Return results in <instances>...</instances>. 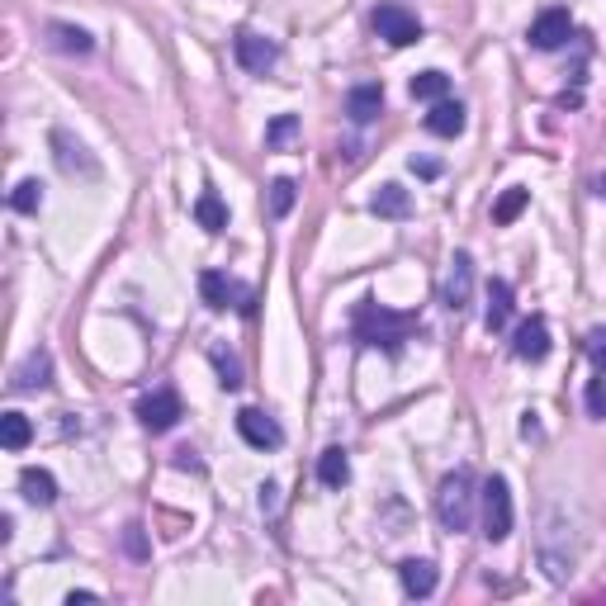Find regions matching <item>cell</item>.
Wrapping results in <instances>:
<instances>
[{
  "label": "cell",
  "mask_w": 606,
  "mask_h": 606,
  "mask_svg": "<svg viewBox=\"0 0 606 606\" xmlns=\"http://www.w3.org/2000/svg\"><path fill=\"white\" fill-rule=\"evenodd\" d=\"M294 133H299V119H294V114H280V119L266 128V147L275 152V147H285Z\"/></svg>",
  "instance_id": "f546056e"
},
{
  "label": "cell",
  "mask_w": 606,
  "mask_h": 606,
  "mask_svg": "<svg viewBox=\"0 0 606 606\" xmlns=\"http://www.w3.org/2000/svg\"><path fill=\"white\" fill-rule=\"evenodd\" d=\"M441 299H446V308L455 313V318H460L464 308H469V299H474V256H469V251H455Z\"/></svg>",
  "instance_id": "52a82bcc"
},
{
  "label": "cell",
  "mask_w": 606,
  "mask_h": 606,
  "mask_svg": "<svg viewBox=\"0 0 606 606\" xmlns=\"http://www.w3.org/2000/svg\"><path fill=\"white\" fill-rule=\"evenodd\" d=\"M398 578H403V592L408 597H431L436 592V564L431 559H403L398 564Z\"/></svg>",
  "instance_id": "9a60e30c"
},
{
  "label": "cell",
  "mask_w": 606,
  "mask_h": 606,
  "mask_svg": "<svg viewBox=\"0 0 606 606\" xmlns=\"http://www.w3.org/2000/svg\"><path fill=\"white\" fill-rule=\"evenodd\" d=\"M483 535L493 540V545H502L507 535H512V488H507V479L502 474H493V479L483 483Z\"/></svg>",
  "instance_id": "277c9868"
},
{
  "label": "cell",
  "mask_w": 606,
  "mask_h": 606,
  "mask_svg": "<svg viewBox=\"0 0 606 606\" xmlns=\"http://www.w3.org/2000/svg\"><path fill=\"white\" fill-rule=\"evenodd\" d=\"M588 356H592V365L606 375V327H597V332L588 337Z\"/></svg>",
  "instance_id": "4dcf8cb0"
},
{
  "label": "cell",
  "mask_w": 606,
  "mask_h": 606,
  "mask_svg": "<svg viewBox=\"0 0 606 606\" xmlns=\"http://www.w3.org/2000/svg\"><path fill=\"white\" fill-rule=\"evenodd\" d=\"M526 204H531V190H507V195H502L498 204H493V223H498V228H507V223H517Z\"/></svg>",
  "instance_id": "484cf974"
},
{
  "label": "cell",
  "mask_w": 606,
  "mask_h": 606,
  "mask_svg": "<svg viewBox=\"0 0 606 606\" xmlns=\"http://www.w3.org/2000/svg\"><path fill=\"white\" fill-rule=\"evenodd\" d=\"M237 431H242V441H247L251 450H280V446H285V431H280V422H275V417H266V412H256V408L237 412Z\"/></svg>",
  "instance_id": "ba28073f"
},
{
  "label": "cell",
  "mask_w": 606,
  "mask_h": 606,
  "mask_svg": "<svg viewBox=\"0 0 606 606\" xmlns=\"http://www.w3.org/2000/svg\"><path fill=\"white\" fill-rule=\"evenodd\" d=\"M318 479L327 483V488H346V479H351V460H346V450L341 446H327L318 455Z\"/></svg>",
  "instance_id": "7402d4cb"
},
{
  "label": "cell",
  "mask_w": 606,
  "mask_h": 606,
  "mask_svg": "<svg viewBox=\"0 0 606 606\" xmlns=\"http://www.w3.org/2000/svg\"><path fill=\"white\" fill-rule=\"evenodd\" d=\"M29 441H34V422H29L24 412H5V417H0V446L24 450Z\"/></svg>",
  "instance_id": "603a6c76"
},
{
  "label": "cell",
  "mask_w": 606,
  "mask_h": 606,
  "mask_svg": "<svg viewBox=\"0 0 606 606\" xmlns=\"http://www.w3.org/2000/svg\"><path fill=\"white\" fill-rule=\"evenodd\" d=\"M479 483H474V474L469 469H450L446 479H441V488H436V517H441V526H446L450 535H460L474 526V502H479V493H474Z\"/></svg>",
  "instance_id": "7a4b0ae2"
},
{
  "label": "cell",
  "mask_w": 606,
  "mask_h": 606,
  "mask_svg": "<svg viewBox=\"0 0 606 606\" xmlns=\"http://www.w3.org/2000/svg\"><path fill=\"white\" fill-rule=\"evenodd\" d=\"M427 133L436 138H460L464 133V105L460 100H436L427 114Z\"/></svg>",
  "instance_id": "2e32d148"
},
{
  "label": "cell",
  "mask_w": 606,
  "mask_h": 606,
  "mask_svg": "<svg viewBox=\"0 0 606 606\" xmlns=\"http://www.w3.org/2000/svg\"><path fill=\"white\" fill-rule=\"evenodd\" d=\"M48 43H53L57 53H76V57H86L90 48H95V38H90L86 29H76V24H62V19H53V24H48Z\"/></svg>",
  "instance_id": "ffe728a7"
},
{
  "label": "cell",
  "mask_w": 606,
  "mask_h": 606,
  "mask_svg": "<svg viewBox=\"0 0 606 606\" xmlns=\"http://www.w3.org/2000/svg\"><path fill=\"white\" fill-rule=\"evenodd\" d=\"M535 559H540V569L550 583H569L573 569H578V531H573L569 512L550 502L545 512H540V531H535Z\"/></svg>",
  "instance_id": "6da1fadb"
},
{
  "label": "cell",
  "mask_w": 606,
  "mask_h": 606,
  "mask_svg": "<svg viewBox=\"0 0 606 606\" xmlns=\"http://www.w3.org/2000/svg\"><path fill=\"white\" fill-rule=\"evenodd\" d=\"M573 34V19L569 10H545V15L531 24V48H540V53H554V48H564Z\"/></svg>",
  "instance_id": "7c38bea8"
},
{
  "label": "cell",
  "mask_w": 606,
  "mask_h": 606,
  "mask_svg": "<svg viewBox=\"0 0 606 606\" xmlns=\"http://www.w3.org/2000/svg\"><path fill=\"white\" fill-rule=\"evenodd\" d=\"M232 53H237V62H242V67H247L251 76H266L270 67L280 62V48H275L270 38H261V34H247V29L237 34V43H232Z\"/></svg>",
  "instance_id": "30bf717a"
},
{
  "label": "cell",
  "mask_w": 606,
  "mask_h": 606,
  "mask_svg": "<svg viewBox=\"0 0 606 606\" xmlns=\"http://www.w3.org/2000/svg\"><path fill=\"white\" fill-rule=\"evenodd\" d=\"M512 351H517V360H531V365H540V360L550 356V322H545V318H526L517 327Z\"/></svg>",
  "instance_id": "5bb4252c"
},
{
  "label": "cell",
  "mask_w": 606,
  "mask_h": 606,
  "mask_svg": "<svg viewBox=\"0 0 606 606\" xmlns=\"http://www.w3.org/2000/svg\"><path fill=\"white\" fill-rule=\"evenodd\" d=\"M597 195H602V199H606V176H602V180H597Z\"/></svg>",
  "instance_id": "d590c367"
},
{
  "label": "cell",
  "mask_w": 606,
  "mask_h": 606,
  "mask_svg": "<svg viewBox=\"0 0 606 606\" xmlns=\"http://www.w3.org/2000/svg\"><path fill=\"white\" fill-rule=\"evenodd\" d=\"M53 152H57V166L67 171V176H81V180H100V161L90 157L86 147L76 143L67 128H57L53 133Z\"/></svg>",
  "instance_id": "9c48e42d"
},
{
  "label": "cell",
  "mask_w": 606,
  "mask_h": 606,
  "mask_svg": "<svg viewBox=\"0 0 606 606\" xmlns=\"http://www.w3.org/2000/svg\"><path fill=\"white\" fill-rule=\"evenodd\" d=\"M124 545H128V554H138V559H143V554H147V545H143V526H128Z\"/></svg>",
  "instance_id": "d6a6232c"
},
{
  "label": "cell",
  "mask_w": 606,
  "mask_h": 606,
  "mask_svg": "<svg viewBox=\"0 0 606 606\" xmlns=\"http://www.w3.org/2000/svg\"><path fill=\"white\" fill-rule=\"evenodd\" d=\"M81 602H95V592H67V606H81Z\"/></svg>",
  "instance_id": "e575fe53"
},
{
  "label": "cell",
  "mask_w": 606,
  "mask_h": 606,
  "mask_svg": "<svg viewBox=\"0 0 606 606\" xmlns=\"http://www.w3.org/2000/svg\"><path fill=\"white\" fill-rule=\"evenodd\" d=\"M289 209H294V180H275V185H270V218H285Z\"/></svg>",
  "instance_id": "f1b7e54d"
},
{
  "label": "cell",
  "mask_w": 606,
  "mask_h": 606,
  "mask_svg": "<svg viewBox=\"0 0 606 606\" xmlns=\"http://www.w3.org/2000/svg\"><path fill=\"white\" fill-rule=\"evenodd\" d=\"M412 332V313H389L379 303H360L356 308V337L365 346H384V351H398Z\"/></svg>",
  "instance_id": "3957f363"
},
{
  "label": "cell",
  "mask_w": 606,
  "mask_h": 606,
  "mask_svg": "<svg viewBox=\"0 0 606 606\" xmlns=\"http://www.w3.org/2000/svg\"><path fill=\"white\" fill-rule=\"evenodd\" d=\"M138 422H143L147 431H171L180 422V398L171 389L147 393L143 403H138Z\"/></svg>",
  "instance_id": "8fae6325"
},
{
  "label": "cell",
  "mask_w": 606,
  "mask_h": 606,
  "mask_svg": "<svg viewBox=\"0 0 606 606\" xmlns=\"http://www.w3.org/2000/svg\"><path fill=\"white\" fill-rule=\"evenodd\" d=\"M38 204H43V185H38V180H19L15 195H10V209H19V214H38Z\"/></svg>",
  "instance_id": "83f0119b"
},
{
  "label": "cell",
  "mask_w": 606,
  "mask_h": 606,
  "mask_svg": "<svg viewBox=\"0 0 606 606\" xmlns=\"http://www.w3.org/2000/svg\"><path fill=\"white\" fill-rule=\"evenodd\" d=\"M412 171H417V176H427V180H436V176H441V161H427V157H412Z\"/></svg>",
  "instance_id": "836d02e7"
},
{
  "label": "cell",
  "mask_w": 606,
  "mask_h": 606,
  "mask_svg": "<svg viewBox=\"0 0 606 606\" xmlns=\"http://www.w3.org/2000/svg\"><path fill=\"white\" fill-rule=\"evenodd\" d=\"M375 34L384 38V43H393V48H408V43L422 38V24H417V15H408L403 5H379L375 10Z\"/></svg>",
  "instance_id": "8992f818"
},
{
  "label": "cell",
  "mask_w": 606,
  "mask_h": 606,
  "mask_svg": "<svg viewBox=\"0 0 606 606\" xmlns=\"http://www.w3.org/2000/svg\"><path fill=\"white\" fill-rule=\"evenodd\" d=\"M370 209H375L379 218H408L412 214V195L403 190V185H379V195L370 199Z\"/></svg>",
  "instance_id": "44dd1931"
},
{
  "label": "cell",
  "mask_w": 606,
  "mask_h": 606,
  "mask_svg": "<svg viewBox=\"0 0 606 606\" xmlns=\"http://www.w3.org/2000/svg\"><path fill=\"white\" fill-rule=\"evenodd\" d=\"M195 218H199V228H209V232H223V228H228V209H223V199H218L214 190L195 199Z\"/></svg>",
  "instance_id": "d4e9b609"
},
{
  "label": "cell",
  "mask_w": 606,
  "mask_h": 606,
  "mask_svg": "<svg viewBox=\"0 0 606 606\" xmlns=\"http://www.w3.org/2000/svg\"><path fill=\"white\" fill-rule=\"evenodd\" d=\"M346 114H351V124H375L379 114H384V90L356 86L351 95H346Z\"/></svg>",
  "instance_id": "e0dca14e"
},
{
  "label": "cell",
  "mask_w": 606,
  "mask_h": 606,
  "mask_svg": "<svg viewBox=\"0 0 606 606\" xmlns=\"http://www.w3.org/2000/svg\"><path fill=\"white\" fill-rule=\"evenodd\" d=\"M19 493L34 502V507H53V502H57V479L48 474V469H34V464H29V469L19 474Z\"/></svg>",
  "instance_id": "d6986e66"
},
{
  "label": "cell",
  "mask_w": 606,
  "mask_h": 606,
  "mask_svg": "<svg viewBox=\"0 0 606 606\" xmlns=\"http://www.w3.org/2000/svg\"><path fill=\"white\" fill-rule=\"evenodd\" d=\"M512 318V285L507 280H488V308H483V327L488 332H502Z\"/></svg>",
  "instance_id": "ac0fdd59"
},
{
  "label": "cell",
  "mask_w": 606,
  "mask_h": 606,
  "mask_svg": "<svg viewBox=\"0 0 606 606\" xmlns=\"http://www.w3.org/2000/svg\"><path fill=\"white\" fill-rule=\"evenodd\" d=\"M209 360L218 365V384H223V389H228V393L242 389V365H237L228 351H218V346H214V351H209Z\"/></svg>",
  "instance_id": "4316f807"
},
{
  "label": "cell",
  "mask_w": 606,
  "mask_h": 606,
  "mask_svg": "<svg viewBox=\"0 0 606 606\" xmlns=\"http://www.w3.org/2000/svg\"><path fill=\"white\" fill-rule=\"evenodd\" d=\"M199 294H204V303L209 308H237V313H256V294H251L242 280H232V275H223V270H204L199 275Z\"/></svg>",
  "instance_id": "5b68a950"
},
{
  "label": "cell",
  "mask_w": 606,
  "mask_h": 606,
  "mask_svg": "<svg viewBox=\"0 0 606 606\" xmlns=\"http://www.w3.org/2000/svg\"><path fill=\"white\" fill-rule=\"evenodd\" d=\"M408 90H412V100H431V105H436V100L450 95V76L446 72H417Z\"/></svg>",
  "instance_id": "cb8c5ba5"
},
{
  "label": "cell",
  "mask_w": 606,
  "mask_h": 606,
  "mask_svg": "<svg viewBox=\"0 0 606 606\" xmlns=\"http://www.w3.org/2000/svg\"><path fill=\"white\" fill-rule=\"evenodd\" d=\"M588 408H592V417H606V375L588 384Z\"/></svg>",
  "instance_id": "1f68e13d"
},
{
  "label": "cell",
  "mask_w": 606,
  "mask_h": 606,
  "mask_svg": "<svg viewBox=\"0 0 606 606\" xmlns=\"http://www.w3.org/2000/svg\"><path fill=\"white\" fill-rule=\"evenodd\" d=\"M48 384H53V356L38 346V351L24 356V365H19L15 379H10V389H15V393H38V389H48Z\"/></svg>",
  "instance_id": "4fadbf2b"
}]
</instances>
